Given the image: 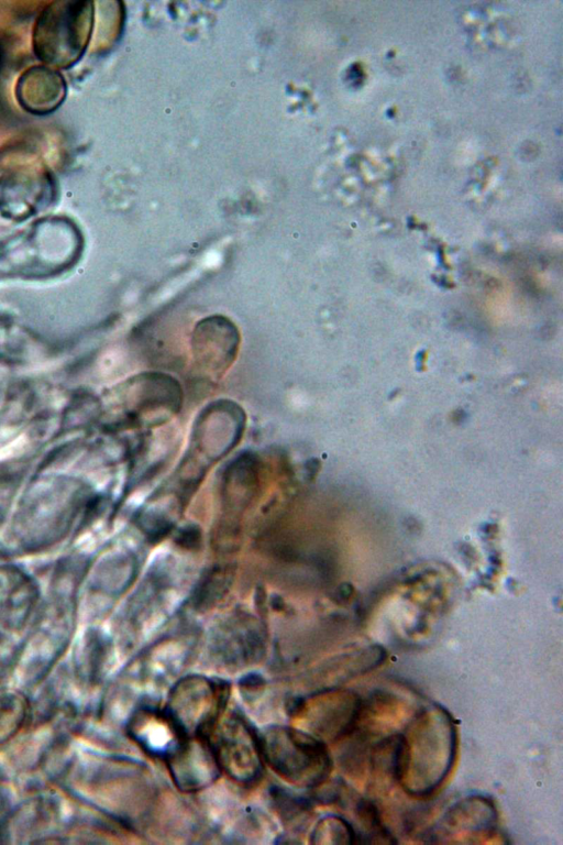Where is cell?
I'll use <instances>...</instances> for the list:
<instances>
[{"mask_svg": "<svg viewBox=\"0 0 563 845\" xmlns=\"http://www.w3.org/2000/svg\"><path fill=\"white\" fill-rule=\"evenodd\" d=\"M119 392L130 404L126 421L153 420L176 413L183 398L181 386L173 376L161 372H145L126 380Z\"/></svg>", "mask_w": 563, "mask_h": 845, "instance_id": "obj_7", "label": "cell"}, {"mask_svg": "<svg viewBox=\"0 0 563 845\" xmlns=\"http://www.w3.org/2000/svg\"><path fill=\"white\" fill-rule=\"evenodd\" d=\"M362 710L360 698L353 693L327 691L302 702L297 715L305 731L321 739H335L349 734Z\"/></svg>", "mask_w": 563, "mask_h": 845, "instance_id": "obj_9", "label": "cell"}, {"mask_svg": "<svg viewBox=\"0 0 563 845\" xmlns=\"http://www.w3.org/2000/svg\"><path fill=\"white\" fill-rule=\"evenodd\" d=\"M240 332L225 316L213 315L201 319L195 326L191 351L197 371L210 378H220L234 362Z\"/></svg>", "mask_w": 563, "mask_h": 845, "instance_id": "obj_8", "label": "cell"}, {"mask_svg": "<svg viewBox=\"0 0 563 845\" xmlns=\"http://www.w3.org/2000/svg\"><path fill=\"white\" fill-rule=\"evenodd\" d=\"M207 739L220 770L240 783H252L262 773L260 738L246 722L230 713L216 721Z\"/></svg>", "mask_w": 563, "mask_h": 845, "instance_id": "obj_6", "label": "cell"}, {"mask_svg": "<svg viewBox=\"0 0 563 845\" xmlns=\"http://www.w3.org/2000/svg\"><path fill=\"white\" fill-rule=\"evenodd\" d=\"M84 238L69 218L48 216L0 242V278H46L59 275L79 260Z\"/></svg>", "mask_w": 563, "mask_h": 845, "instance_id": "obj_1", "label": "cell"}, {"mask_svg": "<svg viewBox=\"0 0 563 845\" xmlns=\"http://www.w3.org/2000/svg\"><path fill=\"white\" fill-rule=\"evenodd\" d=\"M260 738L263 759L290 783L316 787L331 770V758L324 743L289 726H272Z\"/></svg>", "mask_w": 563, "mask_h": 845, "instance_id": "obj_3", "label": "cell"}, {"mask_svg": "<svg viewBox=\"0 0 563 845\" xmlns=\"http://www.w3.org/2000/svg\"><path fill=\"white\" fill-rule=\"evenodd\" d=\"M95 12V2L86 0H58L44 6L31 33L36 59L57 70L74 67L88 48Z\"/></svg>", "mask_w": 563, "mask_h": 845, "instance_id": "obj_2", "label": "cell"}, {"mask_svg": "<svg viewBox=\"0 0 563 845\" xmlns=\"http://www.w3.org/2000/svg\"><path fill=\"white\" fill-rule=\"evenodd\" d=\"M67 91L64 75L42 64L23 70L14 86L19 107L32 116H47L55 112L64 103Z\"/></svg>", "mask_w": 563, "mask_h": 845, "instance_id": "obj_11", "label": "cell"}, {"mask_svg": "<svg viewBox=\"0 0 563 845\" xmlns=\"http://www.w3.org/2000/svg\"><path fill=\"white\" fill-rule=\"evenodd\" d=\"M199 531L195 528L188 527L187 529L183 530L179 540L180 542L186 547H192L196 546L199 541Z\"/></svg>", "mask_w": 563, "mask_h": 845, "instance_id": "obj_16", "label": "cell"}, {"mask_svg": "<svg viewBox=\"0 0 563 845\" xmlns=\"http://www.w3.org/2000/svg\"><path fill=\"white\" fill-rule=\"evenodd\" d=\"M29 713L26 698L15 690L0 691V745L24 725Z\"/></svg>", "mask_w": 563, "mask_h": 845, "instance_id": "obj_13", "label": "cell"}, {"mask_svg": "<svg viewBox=\"0 0 563 845\" xmlns=\"http://www.w3.org/2000/svg\"><path fill=\"white\" fill-rule=\"evenodd\" d=\"M225 699L223 683L189 676L173 687L165 711L185 736H207L221 715Z\"/></svg>", "mask_w": 563, "mask_h": 845, "instance_id": "obj_5", "label": "cell"}, {"mask_svg": "<svg viewBox=\"0 0 563 845\" xmlns=\"http://www.w3.org/2000/svg\"><path fill=\"white\" fill-rule=\"evenodd\" d=\"M18 328L0 323V361L20 359L29 343V334Z\"/></svg>", "mask_w": 563, "mask_h": 845, "instance_id": "obj_15", "label": "cell"}, {"mask_svg": "<svg viewBox=\"0 0 563 845\" xmlns=\"http://www.w3.org/2000/svg\"><path fill=\"white\" fill-rule=\"evenodd\" d=\"M128 733L146 753L165 760L187 737L166 711L150 707L140 709L131 716Z\"/></svg>", "mask_w": 563, "mask_h": 845, "instance_id": "obj_12", "label": "cell"}, {"mask_svg": "<svg viewBox=\"0 0 563 845\" xmlns=\"http://www.w3.org/2000/svg\"><path fill=\"white\" fill-rule=\"evenodd\" d=\"M166 761L174 783L185 792L207 788L221 771L206 736H187Z\"/></svg>", "mask_w": 563, "mask_h": 845, "instance_id": "obj_10", "label": "cell"}, {"mask_svg": "<svg viewBox=\"0 0 563 845\" xmlns=\"http://www.w3.org/2000/svg\"><path fill=\"white\" fill-rule=\"evenodd\" d=\"M57 194L54 174L43 162L14 164L0 176V216L12 222L29 220L48 209Z\"/></svg>", "mask_w": 563, "mask_h": 845, "instance_id": "obj_4", "label": "cell"}, {"mask_svg": "<svg viewBox=\"0 0 563 845\" xmlns=\"http://www.w3.org/2000/svg\"><path fill=\"white\" fill-rule=\"evenodd\" d=\"M357 835L349 822L339 816L323 817L311 833V842L319 844L357 843Z\"/></svg>", "mask_w": 563, "mask_h": 845, "instance_id": "obj_14", "label": "cell"}]
</instances>
